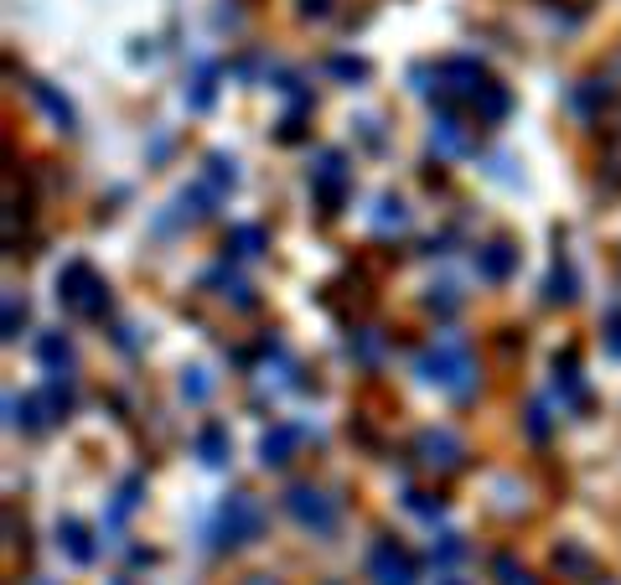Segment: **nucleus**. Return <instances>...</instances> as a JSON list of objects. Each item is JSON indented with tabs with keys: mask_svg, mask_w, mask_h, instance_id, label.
I'll list each match as a JSON object with an SVG mask.
<instances>
[{
	"mask_svg": "<svg viewBox=\"0 0 621 585\" xmlns=\"http://www.w3.org/2000/svg\"><path fill=\"white\" fill-rule=\"evenodd\" d=\"M420 378L425 384H435V389L456 394V399H466V394L477 389V363H471V352L456 342V337H441V342H430L425 352H420Z\"/></svg>",
	"mask_w": 621,
	"mask_h": 585,
	"instance_id": "1",
	"label": "nucleus"
},
{
	"mask_svg": "<svg viewBox=\"0 0 621 585\" xmlns=\"http://www.w3.org/2000/svg\"><path fill=\"white\" fill-rule=\"evenodd\" d=\"M259 534H265V503L249 498V492L223 498V507H218V545L244 549V545H254Z\"/></svg>",
	"mask_w": 621,
	"mask_h": 585,
	"instance_id": "2",
	"label": "nucleus"
},
{
	"mask_svg": "<svg viewBox=\"0 0 621 585\" xmlns=\"http://www.w3.org/2000/svg\"><path fill=\"white\" fill-rule=\"evenodd\" d=\"M58 301L68 306V312H78V316H104V312H109V291H104V280L94 274V265H83V259L62 265Z\"/></svg>",
	"mask_w": 621,
	"mask_h": 585,
	"instance_id": "3",
	"label": "nucleus"
},
{
	"mask_svg": "<svg viewBox=\"0 0 621 585\" xmlns=\"http://www.w3.org/2000/svg\"><path fill=\"white\" fill-rule=\"evenodd\" d=\"M285 513H291L301 528H310V534H331V528H337V503H331L321 488H310V482H295V488L285 492Z\"/></svg>",
	"mask_w": 621,
	"mask_h": 585,
	"instance_id": "4",
	"label": "nucleus"
},
{
	"mask_svg": "<svg viewBox=\"0 0 621 585\" xmlns=\"http://www.w3.org/2000/svg\"><path fill=\"white\" fill-rule=\"evenodd\" d=\"M368 581L373 585H420V565H414V554L399 549L394 539H378L368 554Z\"/></svg>",
	"mask_w": 621,
	"mask_h": 585,
	"instance_id": "5",
	"label": "nucleus"
},
{
	"mask_svg": "<svg viewBox=\"0 0 621 585\" xmlns=\"http://www.w3.org/2000/svg\"><path fill=\"white\" fill-rule=\"evenodd\" d=\"M348 187H352V172H348V161H342V151H321V161L310 166V192L327 202V213L342 208Z\"/></svg>",
	"mask_w": 621,
	"mask_h": 585,
	"instance_id": "6",
	"label": "nucleus"
},
{
	"mask_svg": "<svg viewBox=\"0 0 621 585\" xmlns=\"http://www.w3.org/2000/svg\"><path fill=\"white\" fill-rule=\"evenodd\" d=\"M414 456H420V467H430V471H456L466 446L450 435V430L435 425V430H420V435H414Z\"/></svg>",
	"mask_w": 621,
	"mask_h": 585,
	"instance_id": "7",
	"label": "nucleus"
},
{
	"mask_svg": "<svg viewBox=\"0 0 621 585\" xmlns=\"http://www.w3.org/2000/svg\"><path fill=\"white\" fill-rule=\"evenodd\" d=\"M295 446H301V430L295 425H270L265 430V441H259V461L265 467H285L295 456Z\"/></svg>",
	"mask_w": 621,
	"mask_h": 585,
	"instance_id": "8",
	"label": "nucleus"
},
{
	"mask_svg": "<svg viewBox=\"0 0 621 585\" xmlns=\"http://www.w3.org/2000/svg\"><path fill=\"white\" fill-rule=\"evenodd\" d=\"M197 456H202L208 467H229V456H233L229 425H218V420H208V425L197 430Z\"/></svg>",
	"mask_w": 621,
	"mask_h": 585,
	"instance_id": "9",
	"label": "nucleus"
},
{
	"mask_svg": "<svg viewBox=\"0 0 621 585\" xmlns=\"http://www.w3.org/2000/svg\"><path fill=\"white\" fill-rule=\"evenodd\" d=\"M477 270H482L487 280H507V274L518 270V249L497 238V244H487V249L477 254Z\"/></svg>",
	"mask_w": 621,
	"mask_h": 585,
	"instance_id": "10",
	"label": "nucleus"
},
{
	"mask_svg": "<svg viewBox=\"0 0 621 585\" xmlns=\"http://www.w3.org/2000/svg\"><path fill=\"white\" fill-rule=\"evenodd\" d=\"M471 109H477V115H482L487 125H497V119H503L507 109H513V94H507L503 83H492V79H487V89H482L477 98H471Z\"/></svg>",
	"mask_w": 621,
	"mask_h": 585,
	"instance_id": "11",
	"label": "nucleus"
},
{
	"mask_svg": "<svg viewBox=\"0 0 621 585\" xmlns=\"http://www.w3.org/2000/svg\"><path fill=\"white\" fill-rule=\"evenodd\" d=\"M58 545L68 549V554H73L78 565H89V560H94V545H89V528L78 524V518H62V524H58Z\"/></svg>",
	"mask_w": 621,
	"mask_h": 585,
	"instance_id": "12",
	"label": "nucleus"
},
{
	"mask_svg": "<svg viewBox=\"0 0 621 585\" xmlns=\"http://www.w3.org/2000/svg\"><path fill=\"white\" fill-rule=\"evenodd\" d=\"M37 358H42V363H47L52 373H68V368H73V342H68V337H58V332H47V337L37 342Z\"/></svg>",
	"mask_w": 621,
	"mask_h": 585,
	"instance_id": "13",
	"label": "nucleus"
},
{
	"mask_svg": "<svg viewBox=\"0 0 621 585\" xmlns=\"http://www.w3.org/2000/svg\"><path fill=\"white\" fill-rule=\"evenodd\" d=\"M409 223V208L399 202V197H378V213H373V229L378 234H388V229H405Z\"/></svg>",
	"mask_w": 621,
	"mask_h": 585,
	"instance_id": "14",
	"label": "nucleus"
},
{
	"mask_svg": "<svg viewBox=\"0 0 621 585\" xmlns=\"http://www.w3.org/2000/svg\"><path fill=\"white\" fill-rule=\"evenodd\" d=\"M32 98H37L42 109H47L52 119H58L62 130H73V109H68V98H58L52 89H47V83H32Z\"/></svg>",
	"mask_w": 621,
	"mask_h": 585,
	"instance_id": "15",
	"label": "nucleus"
},
{
	"mask_svg": "<svg viewBox=\"0 0 621 585\" xmlns=\"http://www.w3.org/2000/svg\"><path fill=\"white\" fill-rule=\"evenodd\" d=\"M5 410H11V430H42V420H37V399L5 394Z\"/></svg>",
	"mask_w": 621,
	"mask_h": 585,
	"instance_id": "16",
	"label": "nucleus"
},
{
	"mask_svg": "<svg viewBox=\"0 0 621 585\" xmlns=\"http://www.w3.org/2000/svg\"><path fill=\"white\" fill-rule=\"evenodd\" d=\"M229 249H233V254H244V259H254V254L265 249V229H254V223L233 229V234H229Z\"/></svg>",
	"mask_w": 621,
	"mask_h": 585,
	"instance_id": "17",
	"label": "nucleus"
},
{
	"mask_svg": "<svg viewBox=\"0 0 621 585\" xmlns=\"http://www.w3.org/2000/svg\"><path fill=\"white\" fill-rule=\"evenodd\" d=\"M543 301H549V306H554V301H560V306L575 301V274H570V265H560V270L549 274V291H543Z\"/></svg>",
	"mask_w": 621,
	"mask_h": 585,
	"instance_id": "18",
	"label": "nucleus"
},
{
	"mask_svg": "<svg viewBox=\"0 0 621 585\" xmlns=\"http://www.w3.org/2000/svg\"><path fill=\"white\" fill-rule=\"evenodd\" d=\"M233 182H238L233 161H229V156H208V187L223 197V192H233Z\"/></svg>",
	"mask_w": 621,
	"mask_h": 585,
	"instance_id": "19",
	"label": "nucleus"
},
{
	"mask_svg": "<svg viewBox=\"0 0 621 585\" xmlns=\"http://www.w3.org/2000/svg\"><path fill=\"white\" fill-rule=\"evenodd\" d=\"M492 575H497V585H534V575H528L513 554H497V560H492Z\"/></svg>",
	"mask_w": 621,
	"mask_h": 585,
	"instance_id": "20",
	"label": "nucleus"
},
{
	"mask_svg": "<svg viewBox=\"0 0 621 585\" xmlns=\"http://www.w3.org/2000/svg\"><path fill=\"white\" fill-rule=\"evenodd\" d=\"M21 327H26V301H21V295H5V342H16Z\"/></svg>",
	"mask_w": 621,
	"mask_h": 585,
	"instance_id": "21",
	"label": "nucleus"
},
{
	"mask_svg": "<svg viewBox=\"0 0 621 585\" xmlns=\"http://www.w3.org/2000/svg\"><path fill=\"white\" fill-rule=\"evenodd\" d=\"M461 554H466V545L456 534H441V545H430V560H441V565H456Z\"/></svg>",
	"mask_w": 621,
	"mask_h": 585,
	"instance_id": "22",
	"label": "nucleus"
},
{
	"mask_svg": "<svg viewBox=\"0 0 621 585\" xmlns=\"http://www.w3.org/2000/svg\"><path fill=\"white\" fill-rule=\"evenodd\" d=\"M208 389H213V384H208V373L187 368V378H181V394H187V399H208Z\"/></svg>",
	"mask_w": 621,
	"mask_h": 585,
	"instance_id": "23",
	"label": "nucleus"
},
{
	"mask_svg": "<svg viewBox=\"0 0 621 585\" xmlns=\"http://www.w3.org/2000/svg\"><path fill=\"white\" fill-rule=\"evenodd\" d=\"M331 73H337V79H363V73H368V62H358V58H331Z\"/></svg>",
	"mask_w": 621,
	"mask_h": 585,
	"instance_id": "24",
	"label": "nucleus"
},
{
	"mask_svg": "<svg viewBox=\"0 0 621 585\" xmlns=\"http://www.w3.org/2000/svg\"><path fill=\"white\" fill-rule=\"evenodd\" d=\"M606 342H611V352H621V312L606 321Z\"/></svg>",
	"mask_w": 621,
	"mask_h": 585,
	"instance_id": "25",
	"label": "nucleus"
},
{
	"mask_svg": "<svg viewBox=\"0 0 621 585\" xmlns=\"http://www.w3.org/2000/svg\"><path fill=\"white\" fill-rule=\"evenodd\" d=\"M244 585H274V581H270V575H249V581H244Z\"/></svg>",
	"mask_w": 621,
	"mask_h": 585,
	"instance_id": "26",
	"label": "nucleus"
},
{
	"mask_svg": "<svg viewBox=\"0 0 621 585\" xmlns=\"http://www.w3.org/2000/svg\"><path fill=\"white\" fill-rule=\"evenodd\" d=\"M306 11H327V0H306Z\"/></svg>",
	"mask_w": 621,
	"mask_h": 585,
	"instance_id": "27",
	"label": "nucleus"
},
{
	"mask_svg": "<svg viewBox=\"0 0 621 585\" xmlns=\"http://www.w3.org/2000/svg\"><path fill=\"white\" fill-rule=\"evenodd\" d=\"M435 585H466V581H456V575H446V581H435Z\"/></svg>",
	"mask_w": 621,
	"mask_h": 585,
	"instance_id": "28",
	"label": "nucleus"
}]
</instances>
